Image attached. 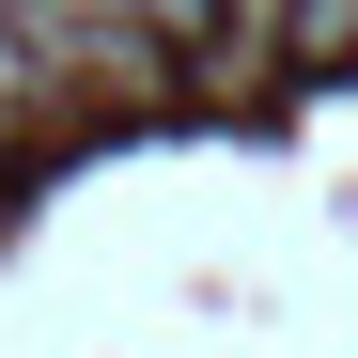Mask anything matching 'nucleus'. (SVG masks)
I'll list each match as a JSON object with an SVG mask.
<instances>
[{"label": "nucleus", "mask_w": 358, "mask_h": 358, "mask_svg": "<svg viewBox=\"0 0 358 358\" xmlns=\"http://www.w3.org/2000/svg\"><path fill=\"white\" fill-rule=\"evenodd\" d=\"M141 31H156L203 94H265V78H280V0H141Z\"/></svg>", "instance_id": "obj_1"}, {"label": "nucleus", "mask_w": 358, "mask_h": 358, "mask_svg": "<svg viewBox=\"0 0 358 358\" xmlns=\"http://www.w3.org/2000/svg\"><path fill=\"white\" fill-rule=\"evenodd\" d=\"M63 109H78V94L47 78V47H31L16 16H0V125H16V141H47V125H63Z\"/></svg>", "instance_id": "obj_2"}, {"label": "nucleus", "mask_w": 358, "mask_h": 358, "mask_svg": "<svg viewBox=\"0 0 358 358\" xmlns=\"http://www.w3.org/2000/svg\"><path fill=\"white\" fill-rule=\"evenodd\" d=\"M358 63V0H280V78H327Z\"/></svg>", "instance_id": "obj_3"}, {"label": "nucleus", "mask_w": 358, "mask_h": 358, "mask_svg": "<svg viewBox=\"0 0 358 358\" xmlns=\"http://www.w3.org/2000/svg\"><path fill=\"white\" fill-rule=\"evenodd\" d=\"M16 156H31V141H16V125H0V171H16Z\"/></svg>", "instance_id": "obj_4"}]
</instances>
